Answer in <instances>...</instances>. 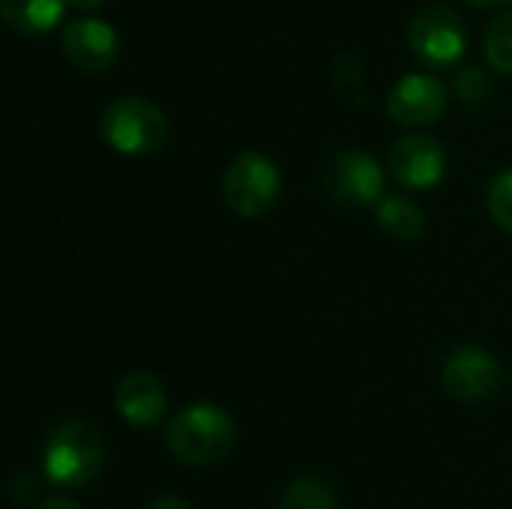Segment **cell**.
<instances>
[{
	"label": "cell",
	"instance_id": "6da1fadb",
	"mask_svg": "<svg viewBox=\"0 0 512 509\" xmlns=\"http://www.w3.org/2000/svg\"><path fill=\"white\" fill-rule=\"evenodd\" d=\"M234 441H237V423L228 411L216 405L183 408L180 414L171 417L165 432L168 453L189 468H207L225 459L234 450Z\"/></svg>",
	"mask_w": 512,
	"mask_h": 509
},
{
	"label": "cell",
	"instance_id": "7a4b0ae2",
	"mask_svg": "<svg viewBox=\"0 0 512 509\" xmlns=\"http://www.w3.org/2000/svg\"><path fill=\"white\" fill-rule=\"evenodd\" d=\"M102 468V435L81 417L60 420L42 453V471L54 486H84Z\"/></svg>",
	"mask_w": 512,
	"mask_h": 509
},
{
	"label": "cell",
	"instance_id": "3957f363",
	"mask_svg": "<svg viewBox=\"0 0 512 509\" xmlns=\"http://www.w3.org/2000/svg\"><path fill=\"white\" fill-rule=\"evenodd\" d=\"M171 135L165 111L144 96H120L102 114V138L123 156L156 153Z\"/></svg>",
	"mask_w": 512,
	"mask_h": 509
},
{
	"label": "cell",
	"instance_id": "277c9868",
	"mask_svg": "<svg viewBox=\"0 0 512 509\" xmlns=\"http://www.w3.org/2000/svg\"><path fill=\"white\" fill-rule=\"evenodd\" d=\"M282 180L279 168L258 150H243L231 159L222 177V195L231 213L240 219H258L264 216L276 198H279Z\"/></svg>",
	"mask_w": 512,
	"mask_h": 509
},
{
	"label": "cell",
	"instance_id": "5b68a950",
	"mask_svg": "<svg viewBox=\"0 0 512 509\" xmlns=\"http://www.w3.org/2000/svg\"><path fill=\"white\" fill-rule=\"evenodd\" d=\"M324 189L345 207L378 204L384 198V168L363 150H339L324 168Z\"/></svg>",
	"mask_w": 512,
	"mask_h": 509
},
{
	"label": "cell",
	"instance_id": "8992f818",
	"mask_svg": "<svg viewBox=\"0 0 512 509\" xmlns=\"http://www.w3.org/2000/svg\"><path fill=\"white\" fill-rule=\"evenodd\" d=\"M408 42L411 51L432 66H453L462 60L468 48L465 24L447 6H429L417 12L408 27Z\"/></svg>",
	"mask_w": 512,
	"mask_h": 509
},
{
	"label": "cell",
	"instance_id": "52a82bcc",
	"mask_svg": "<svg viewBox=\"0 0 512 509\" xmlns=\"http://www.w3.org/2000/svg\"><path fill=\"white\" fill-rule=\"evenodd\" d=\"M441 381H444V390L453 399L474 405V402H486L489 396H495L501 390L504 369L486 348L465 345V348H456L447 357Z\"/></svg>",
	"mask_w": 512,
	"mask_h": 509
},
{
	"label": "cell",
	"instance_id": "ba28073f",
	"mask_svg": "<svg viewBox=\"0 0 512 509\" xmlns=\"http://www.w3.org/2000/svg\"><path fill=\"white\" fill-rule=\"evenodd\" d=\"M390 174L408 189H432L447 171V153L432 135H405L390 147Z\"/></svg>",
	"mask_w": 512,
	"mask_h": 509
},
{
	"label": "cell",
	"instance_id": "9c48e42d",
	"mask_svg": "<svg viewBox=\"0 0 512 509\" xmlns=\"http://www.w3.org/2000/svg\"><path fill=\"white\" fill-rule=\"evenodd\" d=\"M447 108V87L435 75H405L393 84L387 96V111L402 126H426L435 123Z\"/></svg>",
	"mask_w": 512,
	"mask_h": 509
},
{
	"label": "cell",
	"instance_id": "30bf717a",
	"mask_svg": "<svg viewBox=\"0 0 512 509\" xmlns=\"http://www.w3.org/2000/svg\"><path fill=\"white\" fill-rule=\"evenodd\" d=\"M66 60L81 72H102L114 63L120 39L117 30L102 18H75L60 36Z\"/></svg>",
	"mask_w": 512,
	"mask_h": 509
},
{
	"label": "cell",
	"instance_id": "8fae6325",
	"mask_svg": "<svg viewBox=\"0 0 512 509\" xmlns=\"http://www.w3.org/2000/svg\"><path fill=\"white\" fill-rule=\"evenodd\" d=\"M114 408L135 429L153 426L165 414V390L150 372H129L114 390Z\"/></svg>",
	"mask_w": 512,
	"mask_h": 509
},
{
	"label": "cell",
	"instance_id": "7c38bea8",
	"mask_svg": "<svg viewBox=\"0 0 512 509\" xmlns=\"http://www.w3.org/2000/svg\"><path fill=\"white\" fill-rule=\"evenodd\" d=\"M66 0H0L3 21L24 36H42L60 24Z\"/></svg>",
	"mask_w": 512,
	"mask_h": 509
},
{
	"label": "cell",
	"instance_id": "4fadbf2b",
	"mask_svg": "<svg viewBox=\"0 0 512 509\" xmlns=\"http://www.w3.org/2000/svg\"><path fill=\"white\" fill-rule=\"evenodd\" d=\"M378 225L393 240H417L426 231V216L411 198L390 195L378 201Z\"/></svg>",
	"mask_w": 512,
	"mask_h": 509
},
{
	"label": "cell",
	"instance_id": "5bb4252c",
	"mask_svg": "<svg viewBox=\"0 0 512 509\" xmlns=\"http://www.w3.org/2000/svg\"><path fill=\"white\" fill-rule=\"evenodd\" d=\"M333 84L345 102L366 105L369 102V84H366L363 57H357L354 51H339L333 60Z\"/></svg>",
	"mask_w": 512,
	"mask_h": 509
},
{
	"label": "cell",
	"instance_id": "9a60e30c",
	"mask_svg": "<svg viewBox=\"0 0 512 509\" xmlns=\"http://www.w3.org/2000/svg\"><path fill=\"white\" fill-rule=\"evenodd\" d=\"M279 509H339L333 489L321 477H297L285 495Z\"/></svg>",
	"mask_w": 512,
	"mask_h": 509
},
{
	"label": "cell",
	"instance_id": "2e32d148",
	"mask_svg": "<svg viewBox=\"0 0 512 509\" xmlns=\"http://www.w3.org/2000/svg\"><path fill=\"white\" fill-rule=\"evenodd\" d=\"M483 51H486V60L504 72L512 75V12H504L501 18H495L483 36Z\"/></svg>",
	"mask_w": 512,
	"mask_h": 509
},
{
	"label": "cell",
	"instance_id": "e0dca14e",
	"mask_svg": "<svg viewBox=\"0 0 512 509\" xmlns=\"http://www.w3.org/2000/svg\"><path fill=\"white\" fill-rule=\"evenodd\" d=\"M453 84H456V96H459L462 105H468V108H486L489 99H492V93H495L489 75H486L480 66H465V69H459L456 78H453Z\"/></svg>",
	"mask_w": 512,
	"mask_h": 509
},
{
	"label": "cell",
	"instance_id": "ac0fdd59",
	"mask_svg": "<svg viewBox=\"0 0 512 509\" xmlns=\"http://www.w3.org/2000/svg\"><path fill=\"white\" fill-rule=\"evenodd\" d=\"M489 213L492 219L512 234V168L498 174L489 189Z\"/></svg>",
	"mask_w": 512,
	"mask_h": 509
},
{
	"label": "cell",
	"instance_id": "d6986e66",
	"mask_svg": "<svg viewBox=\"0 0 512 509\" xmlns=\"http://www.w3.org/2000/svg\"><path fill=\"white\" fill-rule=\"evenodd\" d=\"M36 492H39V483L27 471L24 474H15L12 483H9V501L12 504H27Z\"/></svg>",
	"mask_w": 512,
	"mask_h": 509
},
{
	"label": "cell",
	"instance_id": "ffe728a7",
	"mask_svg": "<svg viewBox=\"0 0 512 509\" xmlns=\"http://www.w3.org/2000/svg\"><path fill=\"white\" fill-rule=\"evenodd\" d=\"M150 509H192L183 498H177V495H162V498H156Z\"/></svg>",
	"mask_w": 512,
	"mask_h": 509
},
{
	"label": "cell",
	"instance_id": "44dd1931",
	"mask_svg": "<svg viewBox=\"0 0 512 509\" xmlns=\"http://www.w3.org/2000/svg\"><path fill=\"white\" fill-rule=\"evenodd\" d=\"M66 6L78 12H96L99 6H105V0H66Z\"/></svg>",
	"mask_w": 512,
	"mask_h": 509
},
{
	"label": "cell",
	"instance_id": "7402d4cb",
	"mask_svg": "<svg viewBox=\"0 0 512 509\" xmlns=\"http://www.w3.org/2000/svg\"><path fill=\"white\" fill-rule=\"evenodd\" d=\"M39 509H81L75 501H69V498H48L45 504Z\"/></svg>",
	"mask_w": 512,
	"mask_h": 509
},
{
	"label": "cell",
	"instance_id": "603a6c76",
	"mask_svg": "<svg viewBox=\"0 0 512 509\" xmlns=\"http://www.w3.org/2000/svg\"><path fill=\"white\" fill-rule=\"evenodd\" d=\"M471 3H477L483 9H495V6H504V3H512V0H471Z\"/></svg>",
	"mask_w": 512,
	"mask_h": 509
}]
</instances>
